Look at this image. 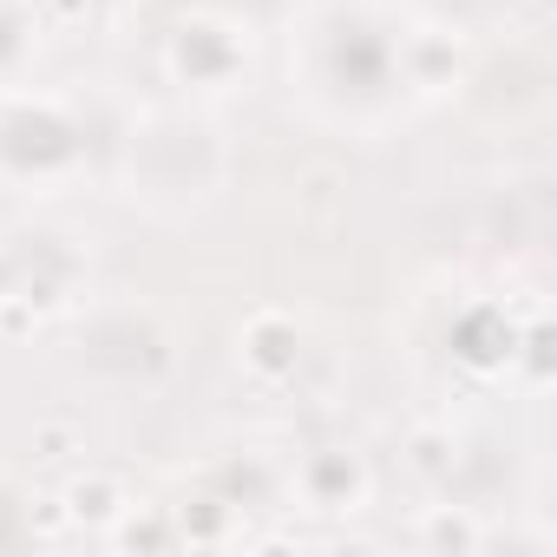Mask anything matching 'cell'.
<instances>
[{"label": "cell", "instance_id": "cell-7", "mask_svg": "<svg viewBox=\"0 0 557 557\" xmlns=\"http://www.w3.org/2000/svg\"><path fill=\"white\" fill-rule=\"evenodd\" d=\"M289 492L309 511H361L374 498V472L355 446H315L289 466Z\"/></svg>", "mask_w": 557, "mask_h": 557}, {"label": "cell", "instance_id": "cell-5", "mask_svg": "<svg viewBox=\"0 0 557 557\" xmlns=\"http://www.w3.org/2000/svg\"><path fill=\"white\" fill-rule=\"evenodd\" d=\"M66 335V361L73 374H86L92 387L112 394H158L177 374V335L151 302H125V296H86Z\"/></svg>", "mask_w": 557, "mask_h": 557}, {"label": "cell", "instance_id": "cell-8", "mask_svg": "<svg viewBox=\"0 0 557 557\" xmlns=\"http://www.w3.org/2000/svg\"><path fill=\"white\" fill-rule=\"evenodd\" d=\"M236 361H243L262 387H275L283 374H296V361H302V322H296L289 309H256V315L236 329Z\"/></svg>", "mask_w": 557, "mask_h": 557}, {"label": "cell", "instance_id": "cell-2", "mask_svg": "<svg viewBox=\"0 0 557 557\" xmlns=\"http://www.w3.org/2000/svg\"><path fill=\"white\" fill-rule=\"evenodd\" d=\"M236 177V145L210 106H138L112 145V190L151 223H197L223 203Z\"/></svg>", "mask_w": 557, "mask_h": 557}, {"label": "cell", "instance_id": "cell-9", "mask_svg": "<svg viewBox=\"0 0 557 557\" xmlns=\"http://www.w3.org/2000/svg\"><path fill=\"white\" fill-rule=\"evenodd\" d=\"M60 505H66V524H92V531H119V524L138 511L132 485H125L119 472H99V466H86V472L60 492Z\"/></svg>", "mask_w": 557, "mask_h": 557}, {"label": "cell", "instance_id": "cell-1", "mask_svg": "<svg viewBox=\"0 0 557 557\" xmlns=\"http://www.w3.org/2000/svg\"><path fill=\"white\" fill-rule=\"evenodd\" d=\"M466 79V27L407 0H309L289 21V99L309 125L381 138Z\"/></svg>", "mask_w": 557, "mask_h": 557}, {"label": "cell", "instance_id": "cell-11", "mask_svg": "<svg viewBox=\"0 0 557 557\" xmlns=\"http://www.w3.org/2000/svg\"><path fill=\"white\" fill-rule=\"evenodd\" d=\"M27 8L40 14L47 34H66V27H79V21L92 14V0H27Z\"/></svg>", "mask_w": 557, "mask_h": 557}, {"label": "cell", "instance_id": "cell-4", "mask_svg": "<svg viewBox=\"0 0 557 557\" xmlns=\"http://www.w3.org/2000/svg\"><path fill=\"white\" fill-rule=\"evenodd\" d=\"M92 171L86 112L47 86H0V190L66 197Z\"/></svg>", "mask_w": 557, "mask_h": 557}, {"label": "cell", "instance_id": "cell-10", "mask_svg": "<svg viewBox=\"0 0 557 557\" xmlns=\"http://www.w3.org/2000/svg\"><path fill=\"white\" fill-rule=\"evenodd\" d=\"M40 40H47V27L27 0H0V86H27Z\"/></svg>", "mask_w": 557, "mask_h": 557}, {"label": "cell", "instance_id": "cell-3", "mask_svg": "<svg viewBox=\"0 0 557 557\" xmlns=\"http://www.w3.org/2000/svg\"><path fill=\"white\" fill-rule=\"evenodd\" d=\"M92 296V236L53 216L0 223V335L66 322Z\"/></svg>", "mask_w": 557, "mask_h": 557}, {"label": "cell", "instance_id": "cell-6", "mask_svg": "<svg viewBox=\"0 0 557 557\" xmlns=\"http://www.w3.org/2000/svg\"><path fill=\"white\" fill-rule=\"evenodd\" d=\"M158 66L190 106H223L256 79V27L230 8H190L164 27Z\"/></svg>", "mask_w": 557, "mask_h": 557}]
</instances>
